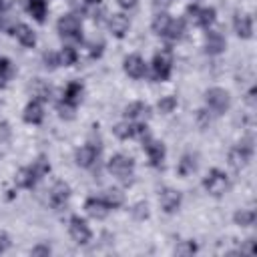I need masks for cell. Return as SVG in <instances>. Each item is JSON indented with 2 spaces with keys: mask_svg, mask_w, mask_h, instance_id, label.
Segmentation results:
<instances>
[{
  "mask_svg": "<svg viewBox=\"0 0 257 257\" xmlns=\"http://www.w3.org/2000/svg\"><path fill=\"white\" fill-rule=\"evenodd\" d=\"M48 171H50V163H48V159H46L44 155H40L30 167H26V169L20 171V175H18V185L24 187V189H32V187H36V183H38L44 175H48Z\"/></svg>",
  "mask_w": 257,
  "mask_h": 257,
  "instance_id": "6da1fadb",
  "label": "cell"
},
{
  "mask_svg": "<svg viewBox=\"0 0 257 257\" xmlns=\"http://www.w3.org/2000/svg\"><path fill=\"white\" fill-rule=\"evenodd\" d=\"M203 187L207 189L209 195L221 197V195L227 191V187H229V179H227V175H225L223 171L211 169V171L207 173V177L203 179Z\"/></svg>",
  "mask_w": 257,
  "mask_h": 257,
  "instance_id": "7a4b0ae2",
  "label": "cell"
},
{
  "mask_svg": "<svg viewBox=\"0 0 257 257\" xmlns=\"http://www.w3.org/2000/svg\"><path fill=\"white\" fill-rule=\"evenodd\" d=\"M56 30H58V34L62 36V38H68V40H80V30H82V26H80V20L74 16V14H64V16H60L58 18V22H56Z\"/></svg>",
  "mask_w": 257,
  "mask_h": 257,
  "instance_id": "3957f363",
  "label": "cell"
},
{
  "mask_svg": "<svg viewBox=\"0 0 257 257\" xmlns=\"http://www.w3.org/2000/svg\"><path fill=\"white\" fill-rule=\"evenodd\" d=\"M173 70V56L171 50H161L153 58V78L155 80H167Z\"/></svg>",
  "mask_w": 257,
  "mask_h": 257,
  "instance_id": "277c9868",
  "label": "cell"
},
{
  "mask_svg": "<svg viewBox=\"0 0 257 257\" xmlns=\"http://www.w3.org/2000/svg\"><path fill=\"white\" fill-rule=\"evenodd\" d=\"M205 102H207V106H209L215 114H223V112L229 108L231 98H229V92H227V90L215 86V88H209V90L205 92Z\"/></svg>",
  "mask_w": 257,
  "mask_h": 257,
  "instance_id": "5b68a950",
  "label": "cell"
},
{
  "mask_svg": "<svg viewBox=\"0 0 257 257\" xmlns=\"http://www.w3.org/2000/svg\"><path fill=\"white\" fill-rule=\"evenodd\" d=\"M108 171L114 177H118L120 181H126L135 171V159H131L126 155H114L108 161Z\"/></svg>",
  "mask_w": 257,
  "mask_h": 257,
  "instance_id": "8992f818",
  "label": "cell"
},
{
  "mask_svg": "<svg viewBox=\"0 0 257 257\" xmlns=\"http://www.w3.org/2000/svg\"><path fill=\"white\" fill-rule=\"evenodd\" d=\"M68 231H70V237H72L78 245H86V243L90 241V237H92L90 227H88V225H86V221H84L82 217H78V215L70 217Z\"/></svg>",
  "mask_w": 257,
  "mask_h": 257,
  "instance_id": "52a82bcc",
  "label": "cell"
},
{
  "mask_svg": "<svg viewBox=\"0 0 257 257\" xmlns=\"http://www.w3.org/2000/svg\"><path fill=\"white\" fill-rule=\"evenodd\" d=\"M251 155H253V149H251V145H247V143H239L237 147H233L231 151H229V165L233 167V169H243L249 161H251Z\"/></svg>",
  "mask_w": 257,
  "mask_h": 257,
  "instance_id": "ba28073f",
  "label": "cell"
},
{
  "mask_svg": "<svg viewBox=\"0 0 257 257\" xmlns=\"http://www.w3.org/2000/svg\"><path fill=\"white\" fill-rule=\"evenodd\" d=\"M143 143H145L143 147H145V153H147L151 165H153V167H161L163 161H165V145L159 143V141H153V139H149V137H147Z\"/></svg>",
  "mask_w": 257,
  "mask_h": 257,
  "instance_id": "9c48e42d",
  "label": "cell"
},
{
  "mask_svg": "<svg viewBox=\"0 0 257 257\" xmlns=\"http://www.w3.org/2000/svg\"><path fill=\"white\" fill-rule=\"evenodd\" d=\"M122 68H124V72H126L131 78H143V76L147 74V64H145V60H143L139 54L126 56L124 62H122Z\"/></svg>",
  "mask_w": 257,
  "mask_h": 257,
  "instance_id": "30bf717a",
  "label": "cell"
},
{
  "mask_svg": "<svg viewBox=\"0 0 257 257\" xmlns=\"http://www.w3.org/2000/svg\"><path fill=\"white\" fill-rule=\"evenodd\" d=\"M159 201H161V207H163L165 213H175L179 209V205H181V193L177 189L167 187V189L161 191Z\"/></svg>",
  "mask_w": 257,
  "mask_h": 257,
  "instance_id": "8fae6325",
  "label": "cell"
},
{
  "mask_svg": "<svg viewBox=\"0 0 257 257\" xmlns=\"http://www.w3.org/2000/svg\"><path fill=\"white\" fill-rule=\"evenodd\" d=\"M68 197H70V187H68L64 181L54 183V187H52V191H50V205H52L54 209H62V207L66 205Z\"/></svg>",
  "mask_w": 257,
  "mask_h": 257,
  "instance_id": "7c38bea8",
  "label": "cell"
},
{
  "mask_svg": "<svg viewBox=\"0 0 257 257\" xmlns=\"http://www.w3.org/2000/svg\"><path fill=\"white\" fill-rule=\"evenodd\" d=\"M225 50V38L221 32H215V30H209L207 36H205V52L215 56V54H221Z\"/></svg>",
  "mask_w": 257,
  "mask_h": 257,
  "instance_id": "4fadbf2b",
  "label": "cell"
},
{
  "mask_svg": "<svg viewBox=\"0 0 257 257\" xmlns=\"http://www.w3.org/2000/svg\"><path fill=\"white\" fill-rule=\"evenodd\" d=\"M96 157H98V149H96L94 145H84V147H80V149L76 151V155H74L76 165L82 167V169L92 167V163L96 161Z\"/></svg>",
  "mask_w": 257,
  "mask_h": 257,
  "instance_id": "5bb4252c",
  "label": "cell"
},
{
  "mask_svg": "<svg viewBox=\"0 0 257 257\" xmlns=\"http://www.w3.org/2000/svg\"><path fill=\"white\" fill-rule=\"evenodd\" d=\"M84 209H86V213H88L90 217H94V219H104L106 213H108V205L104 203L102 197H88L86 203H84Z\"/></svg>",
  "mask_w": 257,
  "mask_h": 257,
  "instance_id": "9a60e30c",
  "label": "cell"
},
{
  "mask_svg": "<svg viewBox=\"0 0 257 257\" xmlns=\"http://www.w3.org/2000/svg\"><path fill=\"white\" fill-rule=\"evenodd\" d=\"M128 26H131V20H128V16H124V14H112L110 18H108V28H110V32L116 36V38H122L126 32H128Z\"/></svg>",
  "mask_w": 257,
  "mask_h": 257,
  "instance_id": "2e32d148",
  "label": "cell"
},
{
  "mask_svg": "<svg viewBox=\"0 0 257 257\" xmlns=\"http://www.w3.org/2000/svg\"><path fill=\"white\" fill-rule=\"evenodd\" d=\"M233 26H235V32L239 38H251L253 36V20L249 14H235Z\"/></svg>",
  "mask_w": 257,
  "mask_h": 257,
  "instance_id": "e0dca14e",
  "label": "cell"
},
{
  "mask_svg": "<svg viewBox=\"0 0 257 257\" xmlns=\"http://www.w3.org/2000/svg\"><path fill=\"white\" fill-rule=\"evenodd\" d=\"M82 92H84L82 82L72 80V82H68V86H66V90H64L62 102H66V104H70V106H76V104L82 100Z\"/></svg>",
  "mask_w": 257,
  "mask_h": 257,
  "instance_id": "ac0fdd59",
  "label": "cell"
},
{
  "mask_svg": "<svg viewBox=\"0 0 257 257\" xmlns=\"http://www.w3.org/2000/svg\"><path fill=\"white\" fill-rule=\"evenodd\" d=\"M22 118L28 122V124H40L42 118H44V110H42V104L40 100H30L24 108V114Z\"/></svg>",
  "mask_w": 257,
  "mask_h": 257,
  "instance_id": "d6986e66",
  "label": "cell"
},
{
  "mask_svg": "<svg viewBox=\"0 0 257 257\" xmlns=\"http://www.w3.org/2000/svg\"><path fill=\"white\" fill-rule=\"evenodd\" d=\"M24 6H26V10H28V14H30L36 22H44L46 10H48V2H46V0H24Z\"/></svg>",
  "mask_w": 257,
  "mask_h": 257,
  "instance_id": "ffe728a7",
  "label": "cell"
},
{
  "mask_svg": "<svg viewBox=\"0 0 257 257\" xmlns=\"http://www.w3.org/2000/svg\"><path fill=\"white\" fill-rule=\"evenodd\" d=\"M12 34L18 38V42H20L22 46L32 48V46L36 44V34H34V32H32V28H30V26H26V24H16V26H14V30H12Z\"/></svg>",
  "mask_w": 257,
  "mask_h": 257,
  "instance_id": "44dd1931",
  "label": "cell"
},
{
  "mask_svg": "<svg viewBox=\"0 0 257 257\" xmlns=\"http://www.w3.org/2000/svg\"><path fill=\"white\" fill-rule=\"evenodd\" d=\"M124 116L128 120H143V118L149 116V106L145 102H131L124 108Z\"/></svg>",
  "mask_w": 257,
  "mask_h": 257,
  "instance_id": "7402d4cb",
  "label": "cell"
},
{
  "mask_svg": "<svg viewBox=\"0 0 257 257\" xmlns=\"http://www.w3.org/2000/svg\"><path fill=\"white\" fill-rule=\"evenodd\" d=\"M84 12L94 22H100L102 20V14H104V6H102L100 0H84Z\"/></svg>",
  "mask_w": 257,
  "mask_h": 257,
  "instance_id": "603a6c76",
  "label": "cell"
},
{
  "mask_svg": "<svg viewBox=\"0 0 257 257\" xmlns=\"http://www.w3.org/2000/svg\"><path fill=\"white\" fill-rule=\"evenodd\" d=\"M171 20H173V18H171L167 12H157V16L153 18V32L159 34V36H165V32H167Z\"/></svg>",
  "mask_w": 257,
  "mask_h": 257,
  "instance_id": "cb8c5ba5",
  "label": "cell"
},
{
  "mask_svg": "<svg viewBox=\"0 0 257 257\" xmlns=\"http://www.w3.org/2000/svg\"><path fill=\"white\" fill-rule=\"evenodd\" d=\"M195 169H197V157H195V155H183V159L179 161V167H177L179 175H181V177H187V175H191Z\"/></svg>",
  "mask_w": 257,
  "mask_h": 257,
  "instance_id": "d4e9b609",
  "label": "cell"
},
{
  "mask_svg": "<svg viewBox=\"0 0 257 257\" xmlns=\"http://www.w3.org/2000/svg\"><path fill=\"white\" fill-rule=\"evenodd\" d=\"M102 199H104V203L108 205V209H118V207L124 203V195H122L118 189H108V191H104Z\"/></svg>",
  "mask_w": 257,
  "mask_h": 257,
  "instance_id": "484cf974",
  "label": "cell"
},
{
  "mask_svg": "<svg viewBox=\"0 0 257 257\" xmlns=\"http://www.w3.org/2000/svg\"><path fill=\"white\" fill-rule=\"evenodd\" d=\"M233 221L239 225V227H249L255 223V211H249V209H241L233 215Z\"/></svg>",
  "mask_w": 257,
  "mask_h": 257,
  "instance_id": "4316f807",
  "label": "cell"
},
{
  "mask_svg": "<svg viewBox=\"0 0 257 257\" xmlns=\"http://www.w3.org/2000/svg\"><path fill=\"white\" fill-rule=\"evenodd\" d=\"M183 32H185V22L183 20H171L165 36L171 38V40H181L183 38Z\"/></svg>",
  "mask_w": 257,
  "mask_h": 257,
  "instance_id": "83f0119b",
  "label": "cell"
},
{
  "mask_svg": "<svg viewBox=\"0 0 257 257\" xmlns=\"http://www.w3.org/2000/svg\"><path fill=\"white\" fill-rule=\"evenodd\" d=\"M32 92H34V96L38 98V100H48V96H50V86L44 82V80H34V84H32Z\"/></svg>",
  "mask_w": 257,
  "mask_h": 257,
  "instance_id": "f1b7e54d",
  "label": "cell"
},
{
  "mask_svg": "<svg viewBox=\"0 0 257 257\" xmlns=\"http://www.w3.org/2000/svg\"><path fill=\"white\" fill-rule=\"evenodd\" d=\"M58 54H60V64H64V66L74 64V62H76V58H78V52H76L72 46H64V48H62V52H58Z\"/></svg>",
  "mask_w": 257,
  "mask_h": 257,
  "instance_id": "f546056e",
  "label": "cell"
},
{
  "mask_svg": "<svg viewBox=\"0 0 257 257\" xmlns=\"http://www.w3.org/2000/svg\"><path fill=\"white\" fill-rule=\"evenodd\" d=\"M112 131L118 139H133L135 137V124H131V122H120Z\"/></svg>",
  "mask_w": 257,
  "mask_h": 257,
  "instance_id": "4dcf8cb0",
  "label": "cell"
},
{
  "mask_svg": "<svg viewBox=\"0 0 257 257\" xmlns=\"http://www.w3.org/2000/svg\"><path fill=\"white\" fill-rule=\"evenodd\" d=\"M12 76V64L8 58H0V88L6 86L8 78Z\"/></svg>",
  "mask_w": 257,
  "mask_h": 257,
  "instance_id": "1f68e13d",
  "label": "cell"
},
{
  "mask_svg": "<svg viewBox=\"0 0 257 257\" xmlns=\"http://www.w3.org/2000/svg\"><path fill=\"white\" fill-rule=\"evenodd\" d=\"M157 108L163 112V114H169L177 108V98L175 96H163L159 102H157Z\"/></svg>",
  "mask_w": 257,
  "mask_h": 257,
  "instance_id": "d6a6232c",
  "label": "cell"
},
{
  "mask_svg": "<svg viewBox=\"0 0 257 257\" xmlns=\"http://www.w3.org/2000/svg\"><path fill=\"white\" fill-rule=\"evenodd\" d=\"M213 22H215V8H201L199 24H197V26H205V28H209Z\"/></svg>",
  "mask_w": 257,
  "mask_h": 257,
  "instance_id": "836d02e7",
  "label": "cell"
},
{
  "mask_svg": "<svg viewBox=\"0 0 257 257\" xmlns=\"http://www.w3.org/2000/svg\"><path fill=\"white\" fill-rule=\"evenodd\" d=\"M82 52L86 58H98L102 54V42H86Z\"/></svg>",
  "mask_w": 257,
  "mask_h": 257,
  "instance_id": "e575fe53",
  "label": "cell"
},
{
  "mask_svg": "<svg viewBox=\"0 0 257 257\" xmlns=\"http://www.w3.org/2000/svg\"><path fill=\"white\" fill-rule=\"evenodd\" d=\"M195 251H197V243H193V241H181L175 249L177 255H193Z\"/></svg>",
  "mask_w": 257,
  "mask_h": 257,
  "instance_id": "d590c367",
  "label": "cell"
},
{
  "mask_svg": "<svg viewBox=\"0 0 257 257\" xmlns=\"http://www.w3.org/2000/svg\"><path fill=\"white\" fill-rule=\"evenodd\" d=\"M44 66H46V68H56V66H60V54H58V52H52V50L44 52Z\"/></svg>",
  "mask_w": 257,
  "mask_h": 257,
  "instance_id": "8d00e7d4",
  "label": "cell"
},
{
  "mask_svg": "<svg viewBox=\"0 0 257 257\" xmlns=\"http://www.w3.org/2000/svg\"><path fill=\"white\" fill-rule=\"evenodd\" d=\"M56 108H58V114H60L62 118H66V120H70V118L74 116V106H70V104H66V102H60Z\"/></svg>",
  "mask_w": 257,
  "mask_h": 257,
  "instance_id": "74e56055",
  "label": "cell"
},
{
  "mask_svg": "<svg viewBox=\"0 0 257 257\" xmlns=\"http://www.w3.org/2000/svg\"><path fill=\"white\" fill-rule=\"evenodd\" d=\"M133 215L137 217V219H147L149 217V207H147V203H137L135 205V209H133Z\"/></svg>",
  "mask_w": 257,
  "mask_h": 257,
  "instance_id": "f35d334b",
  "label": "cell"
},
{
  "mask_svg": "<svg viewBox=\"0 0 257 257\" xmlns=\"http://www.w3.org/2000/svg\"><path fill=\"white\" fill-rule=\"evenodd\" d=\"M34 257H40V255H44V257H48L50 253H52V249L48 247V245H36V247H32V251H30Z\"/></svg>",
  "mask_w": 257,
  "mask_h": 257,
  "instance_id": "ab89813d",
  "label": "cell"
},
{
  "mask_svg": "<svg viewBox=\"0 0 257 257\" xmlns=\"http://www.w3.org/2000/svg\"><path fill=\"white\" fill-rule=\"evenodd\" d=\"M171 4H173V0H153V6H155L159 12H165Z\"/></svg>",
  "mask_w": 257,
  "mask_h": 257,
  "instance_id": "60d3db41",
  "label": "cell"
},
{
  "mask_svg": "<svg viewBox=\"0 0 257 257\" xmlns=\"http://www.w3.org/2000/svg\"><path fill=\"white\" fill-rule=\"evenodd\" d=\"M10 247V237L6 233H0V253H4Z\"/></svg>",
  "mask_w": 257,
  "mask_h": 257,
  "instance_id": "b9f144b4",
  "label": "cell"
},
{
  "mask_svg": "<svg viewBox=\"0 0 257 257\" xmlns=\"http://www.w3.org/2000/svg\"><path fill=\"white\" fill-rule=\"evenodd\" d=\"M116 2H118L120 8H133V6H137V0H116Z\"/></svg>",
  "mask_w": 257,
  "mask_h": 257,
  "instance_id": "7bdbcfd3",
  "label": "cell"
},
{
  "mask_svg": "<svg viewBox=\"0 0 257 257\" xmlns=\"http://www.w3.org/2000/svg\"><path fill=\"white\" fill-rule=\"evenodd\" d=\"M12 6V0H0V12H4V10H8Z\"/></svg>",
  "mask_w": 257,
  "mask_h": 257,
  "instance_id": "ee69618b",
  "label": "cell"
},
{
  "mask_svg": "<svg viewBox=\"0 0 257 257\" xmlns=\"http://www.w3.org/2000/svg\"><path fill=\"white\" fill-rule=\"evenodd\" d=\"M241 251H249V253H251V251H253V239H247V243L241 247Z\"/></svg>",
  "mask_w": 257,
  "mask_h": 257,
  "instance_id": "f6af8a7d",
  "label": "cell"
},
{
  "mask_svg": "<svg viewBox=\"0 0 257 257\" xmlns=\"http://www.w3.org/2000/svg\"><path fill=\"white\" fill-rule=\"evenodd\" d=\"M247 100H249V104H253V102H255V88H251V90H249Z\"/></svg>",
  "mask_w": 257,
  "mask_h": 257,
  "instance_id": "bcb514c9",
  "label": "cell"
}]
</instances>
